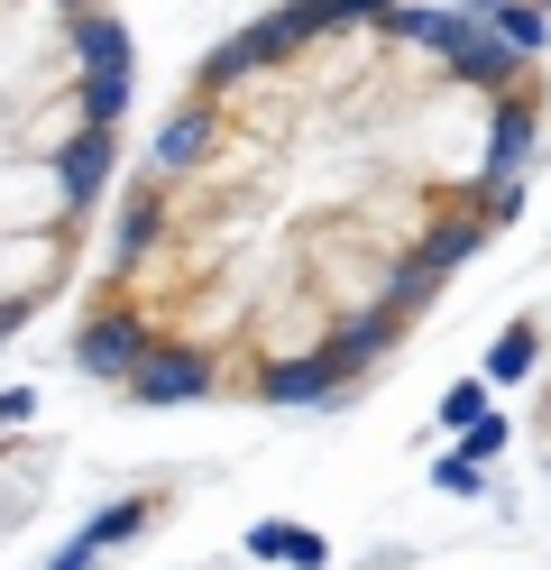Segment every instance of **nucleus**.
<instances>
[{"label":"nucleus","mask_w":551,"mask_h":570,"mask_svg":"<svg viewBox=\"0 0 551 570\" xmlns=\"http://www.w3.org/2000/svg\"><path fill=\"white\" fill-rule=\"evenodd\" d=\"M533 47L432 0L220 38L120 194L73 360L138 405H331L524 212Z\"/></svg>","instance_id":"obj_1"},{"label":"nucleus","mask_w":551,"mask_h":570,"mask_svg":"<svg viewBox=\"0 0 551 570\" xmlns=\"http://www.w3.org/2000/svg\"><path fill=\"white\" fill-rule=\"evenodd\" d=\"M120 111V0H0V341L28 332L83 267Z\"/></svg>","instance_id":"obj_2"},{"label":"nucleus","mask_w":551,"mask_h":570,"mask_svg":"<svg viewBox=\"0 0 551 570\" xmlns=\"http://www.w3.org/2000/svg\"><path fill=\"white\" fill-rule=\"evenodd\" d=\"M533 368V332H505L496 341V377H524Z\"/></svg>","instance_id":"obj_3"},{"label":"nucleus","mask_w":551,"mask_h":570,"mask_svg":"<svg viewBox=\"0 0 551 570\" xmlns=\"http://www.w3.org/2000/svg\"><path fill=\"white\" fill-rule=\"evenodd\" d=\"M469 10H551V0H469Z\"/></svg>","instance_id":"obj_4"}]
</instances>
